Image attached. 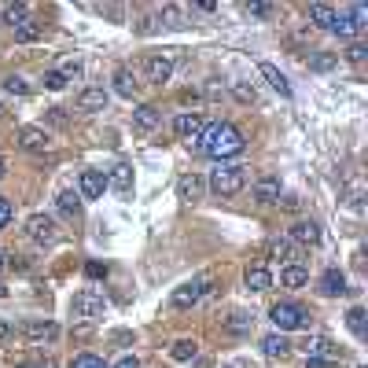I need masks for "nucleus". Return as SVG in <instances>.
<instances>
[{
	"instance_id": "0eeeda50",
	"label": "nucleus",
	"mask_w": 368,
	"mask_h": 368,
	"mask_svg": "<svg viewBox=\"0 0 368 368\" xmlns=\"http://www.w3.org/2000/svg\"><path fill=\"white\" fill-rule=\"evenodd\" d=\"M26 236L34 243H56L59 229H56V221H52L48 214H30V218H26Z\"/></svg>"
},
{
	"instance_id": "09e8293b",
	"label": "nucleus",
	"mask_w": 368,
	"mask_h": 368,
	"mask_svg": "<svg viewBox=\"0 0 368 368\" xmlns=\"http://www.w3.org/2000/svg\"><path fill=\"white\" fill-rule=\"evenodd\" d=\"M4 170H8V166H4V159H0V177H4Z\"/></svg>"
},
{
	"instance_id": "58836bf2",
	"label": "nucleus",
	"mask_w": 368,
	"mask_h": 368,
	"mask_svg": "<svg viewBox=\"0 0 368 368\" xmlns=\"http://www.w3.org/2000/svg\"><path fill=\"white\" fill-rule=\"evenodd\" d=\"M12 218H15L12 199H4V196H0V229H8V225H12Z\"/></svg>"
},
{
	"instance_id": "c03bdc74",
	"label": "nucleus",
	"mask_w": 368,
	"mask_h": 368,
	"mask_svg": "<svg viewBox=\"0 0 368 368\" xmlns=\"http://www.w3.org/2000/svg\"><path fill=\"white\" fill-rule=\"evenodd\" d=\"M229 328L232 331H247V328H251V317H247V313H236V320L229 324Z\"/></svg>"
},
{
	"instance_id": "a19ab883",
	"label": "nucleus",
	"mask_w": 368,
	"mask_h": 368,
	"mask_svg": "<svg viewBox=\"0 0 368 368\" xmlns=\"http://www.w3.org/2000/svg\"><path fill=\"white\" fill-rule=\"evenodd\" d=\"M232 92H236V100H240V103H254L258 100V92L251 89V85H232Z\"/></svg>"
},
{
	"instance_id": "423d86ee",
	"label": "nucleus",
	"mask_w": 368,
	"mask_h": 368,
	"mask_svg": "<svg viewBox=\"0 0 368 368\" xmlns=\"http://www.w3.org/2000/svg\"><path fill=\"white\" fill-rule=\"evenodd\" d=\"M302 350H306L309 361H328V365H335L343 357V350L328 339V335H309V339L302 343Z\"/></svg>"
},
{
	"instance_id": "9d476101",
	"label": "nucleus",
	"mask_w": 368,
	"mask_h": 368,
	"mask_svg": "<svg viewBox=\"0 0 368 368\" xmlns=\"http://www.w3.org/2000/svg\"><path fill=\"white\" fill-rule=\"evenodd\" d=\"M203 192H207V181H203L199 173H184V177L177 181V199H184V203L203 199Z\"/></svg>"
},
{
	"instance_id": "a878e982",
	"label": "nucleus",
	"mask_w": 368,
	"mask_h": 368,
	"mask_svg": "<svg viewBox=\"0 0 368 368\" xmlns=\"http://www.w3.org/2000/svg\"><path fill=\"white\" fill-rule=\"evenodd\" d=\"M346 328L354 331V339H365L368 335V313L361 306H354L350 313H346Z\"/></svg>"
},
{
	"instance_id": "1a4fd4ad",
	"label": "nucleus",
	"mask_w": 368,
	"mask_h": 368,
	"mask_svg": "<svg viewBox=\"0 0 368 368\" xmlns=\"http://www.w3.org/2000/svg\"><path fill=\"white\" fill-rule=\"evenodd\" d=\"M203 125H207V122H203V114H196V111H184V114H177V122H173L177 136H181V140H188V144L203 133Z\"/></svg>"
},
{
	"instance_id": "37998d69",
	"label": "nucleus",
	"mask_w": 368,
	"mask_h": 368,
	"mask_svg": "<svg viewBox=\"0 0 368 368\" xmlns=\"http://www.w3.org/2000/svg\"><path fill=\"white\" fill-rule=\"evenodd\" d=\"M309 67L313 70H331L335 67V56H317V59H309Z\"/></svg>"
},
{
	"instance_id": "f03ea898",
	"label": "nucleus",
	"mask_w": 368,
	"mask_h": 368,
	"mask_svg": "<svg viewBox=\"0 0 368 368\" xmlns=\"http://www.w3.org/2000/svg\"><path fill=\"white\" fill-rule=\"evenodd\" d=\"M243 184H247V166H240V162H218V170L210 173V192L221 199L243 192Z\"/></svg>"
},
{
	"instance_id": "c9c22d12",
	"label": "nucleus",
	"mask_w": 368,
	"mask_h": 368,
	"mask_svg": "<svg viewBox=\"0 0 368 368\" xmlns=\"http://www.w3.org/2000/svg\"><path fill=\"white\" fill-rule=\"evenodd\" d=\"M346 15L354 19V26H357V30H365V26H368V8H365V4H350V12H346Z\"/></svg>"
},
{
	"instance_id": "7ed1b4c3",
	"label": "nucleus",
	"mask_w": 368,
	"mask_h": 368,
	"mask_svg": "<svg viewBox=\"0 0 368 368\" xmlns=\"http://www.w3.org/2000/svg\"><path fill=\"white\" fill-rule=\"evenodd\" d=\"M269 317H273V324L280 331H298L309 324V309L298 306V302H276V306L269 309Z\"/></svg>"
},
{
	"instance_id": "f3484780",
	"label": "nucleus",
	"mask_w": 368,
	"mask_h": 368,
	"mask_svg": "<svg viewBox=\"0 0 368 368\" xmlns=\"http://www.w3.org/2000/svg\"><path fill=\"white\" fill-rule=\"evenodd\" d=\"M136 89H140L136 74L129 70V67H118V70H114V92H118V96H125V100H133Z\"/></svg>"
},
{
	"instance_id": "de8ad7c7",
	"label": "nucleus",
	"mask_w": 368,
	"mask_h": 368,
	"mask_svg": "<svg viewBox=\"0 0 368 368\" xmlns=\"http://www.w3.org/2000/svg\"><path fill=\"white\" fill-rule=\"evenodd\" d=\"M4 269H8V254L0 251V273H4Z\"/></svg>"
},
{
	"instance_id": "b1692460",
	"label": "nucleus",
	"mask_w": 368,
	"mask_h": 368,
	"mask_svg": "<svg viewBox=\"0 0 368 368\" xmlns=\"http://www.w3.org/2000/svg\"><path fill=\"white\" fill-rule=\"evenodd\" d=\"M280 284H284V287H291V291L306 287V284H309V273H306V265H284V273H280Z\"/></svg>"
},
{
	"instance_id": "ea45409f",
	"label": "nucleus",
	"mask_w": 368,
	"mask_h": 368,
	"mask_svg": "<svg viewBox=\"0 0 368 368\" xmlns=\"http://www.w3.org/2000/svg\"><path fill=\"white\" fill-rule=\"evenodd\" d=\"M59 74L67 81H74V78H81V63L78 59H63V67H59Z\"/></svg>"
},
{
	"instance_id": "412c9836",
	"label": "nucleus",
	"mask_w": 368,
	"mask_h": 368,
	"mask_svg": "<svg viewBox=\"0 0 368 368\" xmlns=\"http://www.w3.org/2000/svg\"><path fill=\"white\" fill-rule=\"evenodd\" d=\"M258 70H262V78H265L269 85H273V89H276L280 96H284V100H291V81H287L284 74H280V70L273 67V63H262Z\"/></svg>"
},
{
	"instance_id": "79ce46f5",
	"label": "nucleus",
	"mask_w": 368,
	"mask_h": 368,
	"mask_svg": "<svg viewBox=\"0 0 368 368\" xmlns=\"http://www.w3.org/2000/svg\"><path fill=\"white\" fill-rule=\"evenodd\" d=\"M243 12L254 15V19H269L273 15V4H243Z\"/></svg>"
},
{
	"instance_id": "2eb2a0df",
	"label": "nucleus",
	"mask_w": 368,
	"mask_h": 368,
	"mask_svg": "<svg viewBox=\"0 0 368 368\" xmlns=\"http://www.w3.org/2000/svg\"><path fill=\"white\" fill-rule=\"evenodd\" d=\"M107 89H81V96H78V111H89V114H96V111H103L107 107Z\"/></svg>"
},
{
	"instance_id": "c756f323",
	"label": "nucleus",
	"mask_w": 368,
	"mask_h": 368,
	"mask_svg": "<svg viewBox=\"0 0 368 368\" xmlns=\"http://www.w3.org/2000/svg\"><path fill=\"white\" fill-rule=\"evenodd\" d=\"M331 19H335V12H331L328 4H309V23H313V26L331 30Z\"/></svg>"
},
{
	"instance_id": "473e14b6",
	"label": "nucleus",
	"mask_w": 368,
	"mask_h": 368,
	"mask_svg": "<svg viewBox=\"0 0 368 368\" xmlns=\"http://www.w3.org/2000/svg\"><path fill=\"white\" fill-rule=\"evenodd\" d=\"M162 26H184V12L177 4H166L162 8Z\"/></svg>"
},
{
	"instance_id": "a211bd4d",
	"label": "nucleus",
	"mask_w": 368,
	"mask_h": 368,
	"mask_svg": "<svg viewBox=\"0 0 368 368\" xmlns=\"http://www.w3.org/2000/svg\"><path fill=\"white\" fill-rule=\"evenodd\" d=\"M254 199L262 203V207H273V203H280V181L276 177H262L254 184Z\"/></svg>"
},
{
	"instance_id": "393cba45",
	"label": "nucleus",
	"mask_w": 368,
	"mask_h": 368,
	"mask_svg": "<svg viewBox=\"0 0 368 368\" xmlns=\"http://www.w3.org/2000/svg\"><path fill=\"white\" fill-rule=\"evenodd\" d=\"M0 15H4V23L15 30L30 19V4H0Z\"/></svg>"
},
{
	"instance_id": "e433bc0d",
	"label": "nucleus",
	"mask_w": 368,
	"mask_h": 368,
	"mask_svg": "<svg viewBox=\"0 0 368 368\" xmlns=\"http://www.w3.org/2000/svg\"><path fill=\"white\" fill-rule=\"evenodd\" d=\"M346 59H350V63H365V59H368V45H361V41H354V45L346 48Z\"/></svg>"
},
{
	"instance_id": "4c0bfd02",
	"label": "nucleus",
	"mask_w": 368,
	"mask_h": 368,
	"mask_svg": "<svg viewBox=\"0 0 368 368\" xmlns=\"http://www.w3.org/2000/svg\"><path fill=\"white\" fill-rule=\"evenodd\" d=\"M70 368H107V365H103L96 354H81V357H74V365H70Z\"/></svg>"
},
{
	"instance_id": "4be33fe9",
	"label": "nucleus",
	"mask_w": 368,
	"mask_h": 368,
	"mask_svg": "<svg viewBox=\"0 0 368 368\" xmlns=\"http://www.w3.org/2000/svg\"><path fill=\"white\" fill-rule=\"evenodd\" d=\"M107 188H118L125 196V192H133V170L125 166V162H118L111 170V177H107Z\"/></svg>"
},
{
	"instance_id": "ddd939ff",
	"label": "nucleus",
	"mask_w": 368,
	"mask_h": 368,
	"mask_svg": "<svg viewBox=\"0 0 368 368\" xmlns=\"http://www.w3.org/2000/svg\"><path fill=\"white\" fill-rule=\"evenodd\" d=\"M317 287H320V295H328V298L343 295V291H346V273H343V269H324L320 280H317Z\"/></svg>"
},
{
	"instance_id": "39448f33",
	"label": "nucleus",
	"mask_w": 368,
	"mask_h": 368,
	"mask_svg": "<svg viewBox=\"0 0 368 368\" xmlns=\"http://www.w3.org/2000/svg\"><path fill=\"white\" fill-rule=\"evenodd\" d=\"M207 291H210V276L188 280V284H181V287L170 295V306H173V309H192L203 295H207Z\"/></svg>"
},
{
	"instance_id": "7c9ffc66",
	"label": "nucleus",
	"mask_w": 368,
	"mask_h": 368,
	"mask_svg": "<svg viewBox=\"0 0 368 368\" xmlns=\"http://www.w3.org/2000/svg\"><path fill=\"white\" fill-rule=\"evenodd\" d=\"M59 335V328L52 320H45V324H26V339H34V343H41V339H56Z\"/></svg>"
},
{
	"instance_id": "2f4dec72",
	"label": "nucleus",
	"mask_w": 368,
	"mask_h": 368,
	"mask_svg": "<svg viewBox=\"0 0 368 368\" xmlns=\"http://www.w3.org/2000/svg\"><path fill=\"white\" fill-rule=\"evenodd\" d=\"M37 37H41V23H34V19H26L23 26H15V41H23V45L26 41H37Z\"/></svg>"
},
{
	"instance_id": "20e7f679",
	"label": "nucleus",
	"mask_w": 368,
	"mask_h": 368,
	"mask_svg": "<svg viewBox=\"0 0 368 368\" xmlns=\"http://www.w3.org/2000/svg\"><path fill=\"white\" fill-rule=\"evenodd\" d=\"M103 309H107V302L100 291H78V295L70 298V313L74 317H81V320H100L103 317Z\"/></svg>"
},
{
	"instance_id": "8fccbe9b",
	"label": "nucleus",
	"mask_w": 368,
	"mask_h": 368,
	"mask_svg": "<svg viewBox=\"0 0 368 368\" xmlns=\"http://www.w3.org/2000/svg\"><path fill=\"white\" fill-rule=\"evenodd\" d=\"M0 118H4V103H0Z\"/></svg>"
},
{
	"instance_id": "f704fd0d",
	"label": "nucleus",
	"mask_w": 368,
	"mask_h": 368,
	"mask_svg": "<svg viewBox=\"0 0 368 368\" xmlns=\"http://www.w3.org/2000/svg\"><path fill=\"white\" fill-rule=\"evenodd\" d=\"M45 89H48V92H63V89H67V78H63L59 70H48V74H45Z\"/></svg>"
},
{
	"instance_id": "6e6552de",
	"label": "nucleus",
	"mask_w": 368,
	"mask_h": 368,
	"mask_svg": "<svg viewBox=\"0 0 368 368\" xmlns=\"http://www.w3.org/2000/svg\"><path fill=\"white\" fill-rule=\"evenodd\" d=\"M15 144L23 147V151H30V155H45L52 140H48L45 129H37V125H23V129L15 133Z\"/></svg>"
},
{
	"instance_id": "4468645a",
	"label": "nucleus",
	"mask_w": 368,
	"mask_h": 368,
	"mask_svg": "<svg viewBox=\"0 0 368 368\" xmlns=\"http://www.w3.org/2000/svg\"><path fill=\"white\" fill-rule=\"evenodd\" d=\"M159 107L155 103H140L136 107V111H133V129H136V133H151V129H155L159 125Z\"/></svg>"
},
{
	"instance_id": "bb28decb",
	"label": "nucleus",
	"mask_w": 368,
	"mask_h": 368,
	"mask_svg": "<svg viewBox=\"0 0 368 368\" xmlns=\"http://www.w3.org/2000/svg\"><path fill=\"white\" fill-rule=\"evenodd\" d=\"M199 354V343L196 339H177V343H173L170 346V357H173V361H192V357H196Z\"/></svg>"
},
{
	"instance_id": "72a5a7b5",
	"label": "nucleus",
	"mask_w": 368,
	"mask_h": 368,
	"mask_svg": "<svg viewBox=\"0 0 368 368\" xmlns=\"http://www.w3.org/2000/svg\"><path fill=\"white\" fill-rule=\"evenodd\" d=\"M4 89L12 92V96H30V85L19 78V74H12V78H4Z\"/></svg>"
},
{
	"instance_id": "a18cd8bd",
	"label": "nucleus",
	"mask_w": 368,
	"mask_h": 368,
	"mask_svg": "<svg viewBox=\"0 0 368 368\" xmlns=\"http://www.w3.org/2000/svg\"><path fill=\"white\" fill-rule=\"evenodd\" d=\"M85 273H89L92 280H100V276H107V265H100V262H89V265H85Z\"/></svg>"
},
{
	"instance_id": "cd10ccee",
	"label": "nucleus",
	"mask_w": 368,
	"mask_h": 368,
	"mask_svg": "<svg viewBox=\"0 0 368 368\" xmlns=\"http://www.w3.org/2000/svg\"><path fill=\"white\" fill-rule=\"evenodd\" d=\"M56 210L63 214V218H78V214H81V196H74V192H59Z\"/></svg>"
},
{
	"instance_id": "49530a36",
	"label": "nucleus",
	"mask_w": 368,
	"mask_h": 368,
	"mask_svg": "<svg viewBox=\"0 0 368 368\" xmlns=\"http://www.w3.org/2000/svg\"><path fill=\"white\" fill-rule=\"evenodd\" d=\"M114 368H140V361H136L133 354H122V357L114 361Z\"/></svg>"
},
{
	"instance_id": "5701e85b",
	"label": "nucleus",
	"mask_w": 368,
	"mask_h": 368,
	"mask_svg": "<svg viewBox=\"0 0 368 368\" xmlns=\"http://www.w3.org/2000/svg\"><path fill=\"white\" fill-rule=\"evenodd\" d=\"M269 251H273V258H280L284 265H298V258H302V247L291 243V240H276Z\"/></svg>"
},
{
	"instance_id": "aec40b11",
	"label": "nucleus",
	"mask_w": 368,
	"mask_h": 368,
	"mask_svg": "<svg viewBox=\"0 0 368 368\" xmlns=\"http://www.w3.org/2000/svg\"><path fill=\"white\" fill-rule=\"evenodd\" d=\"M243 280H247V287H251V291H258V295L273 287V273H269L265 265H251V269H247V276H243Z\"/></svg>"
},
{
	"instance_id": "f8f14e48",
	"label": "nucleus",
	"mask_w": 368,
	"mask_h": 368,
	"mask_svg": "<svg viewBox=\"0 0 368 368\" xmlns=\"http://www.w3.org/2000/svg\"><path fill=\"white\" fill-rule=\"evenodd\" d=\"M291 243H298V247H317V243H320V225H317V221H298V225H291Z\"/></svg>"
},
{
	"instance_id": "6ab92c4d",
	"label": "nucleus",
	"mask_w": 368,
	"mask_h": 368,
	"mask_svg": "<svg viewBox=\"0 0 368 368\" xmlns=\"http://www.w3.org/2000/svg\"><path fill=\"white\" fill-rule=\"evenodd\" d=\"M287 350H291V343L284 339V331H273V335H265V339H262V354L269 357V361L287 357Z\"/></svg>"
},
{
	"instance_id": "dca6fc26",
	"label": "nucleus",
	"mask_w": 368,
	"mask_h": 368,
	"mask_svg": "<svg viewBox=\"0 0 368 368\" xmlns=\"http://www.w3.org/2000/svg\"><path fill=\"white\" fill-rule=\"evenodd\" d=\"M144 74H147V81H151V85H162V81H170L173 63H170L166 56H151V59H147V67H144Z\"/></svg>"
},
{
	"instance_id": "f257e3e1",
	"label": "nucleus",
	"mask_w": 368,
	"mask_h": 368,
	"mask_svg": "<svg viewBox=\"0 0 368 368\" xmlns=\"http://www.w3.org/2000/svg\"><path fill=\"white\" fill-rule=\"evenodd\" d=\"M243 133L236 125H229V122H214V125H203V133L192 140V147L196 151H203V155H210V159H218V162H225V159H232V155H240L243 151Z\"/></svg>"
},
{
	"instance_id": "9b49d317",
	"label": "nucleus",
	"mask_w": 368,
	"mask_h": 368,
	"mask_svg": "<svg viewBox=\"0 0 368 368\" xmlns=\"http://www.w3.org/2000/svg\"><path fill=\"white\" fill-rule=\"evenodd\" d=\"M103 192H107V173L81 170V199H100Z\"/></svg>"
},
{
	"instance_id": "c85d7f7f",
	"label": "nucleus",
	"mask_w": 368,
	"mask_h": 368,
	"mask_svg": "<svg viewBox=\"0 0 368 368\" xmlns=\"http://www.w3.org/2000/svg\"><path fill=\"white\" fill-rule=\"evenodd\" d=\"M331 34H335V37H343V41H350V37L361 34V30L354 26V19H350V15H335V19H331Z\"/></svg>"
}]
</instances>
